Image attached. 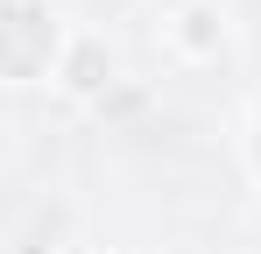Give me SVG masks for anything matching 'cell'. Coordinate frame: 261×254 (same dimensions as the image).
Instances as JSON below:
<instances>
[{
	"instance_id": "3",
	"label": "cell",
	"mask_w": 261,
	"mask_h": 254,
	"mask_svg": "<svg viewBox=\"0 0 261 254\" xmlns=\"http://www.w3.org/2000/svg\"><path fill=\"white\" fill-rule=\"evenodd\" d=\"M106 71H113V64L99 57V42H78V49H71V64H64V85H71V92H99Z\"/></svg>"
},
{
	"instance_id": "1",
	"label": "cell",
	"mask_w": 261,
	"mask_h": 254,
	"mask_svg": "<svg viewBox=\"0 0 261 254\" xmlns=\"http://www.w3.org/2000/svg\"><path fill=\"white\" fill-rule=\"evenodd\" d=\"M57 49L64 36L43 0H0V78H43Z\"/></svg>"
},
{
	"instance_id": "2",
	"label": "cell",
	"mask_w": 261,
	"mask_h": 254,
	"mask_svg": "<svg viewBox=\"0 0 261 254\" xmlns=\"http://www.w3.org/2000/svg\"><path fill=\"white\" fill-rule=\"evenodd\" d=\"M176 42H184L191 57H212L219 42H226V29H219V14H212V7H191V14L176 21Z\"/></svg>"
}]
</instances>
